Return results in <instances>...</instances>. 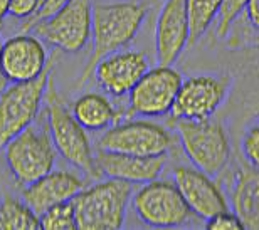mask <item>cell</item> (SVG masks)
Listing matches in <instances>:
<instances>
[{
  "label": "cell",
  "instance_id": "6da1fadb",
  "mask_svg": "<svg viewBox=\"0 0 259 230\" xmlns=\"http://www.w3.org/2000/svg\"><path fill=\"white\" fill-rule=\"evenodd\" d=\"M147 5L140 2H115L96 4L91 9V40L93 51L90 54L77 84L88 81L93 69L108 54L123 49L135 39L147 17Z\"/></svg>",
  "mask_w": 259,
  "mask_h": 230
},
{
  "label": "cell",
  "instance_id": "7a4b0ae2",
  "mask_svg": "<svg viewBox=\"0 0 259 230\" xmlns=\"http://www.w3.org/2000/svg\"><path fill=\"white\" fill-rule=\"evenodd\" d=\"M132 183L116 178L82 188L71 198L77 230H118L125 223Z\"/></svg>",
  "mask_w": 259,
  "mask_h": 230
},
{
  "label": "cell",
  "instance_id": "3957f363",
  "mask_svg": "<svg viewBox=\"0 0 259 230\" xmlns=\"http://www.w3.org/2000/svg\"><path fill=\"white\" fill-rule=\"evenodd\" d=\"M46 118H48L49 134L56 148V153L61 155L69 165L79 168L84 173L95 176V153L93 145L88 138L86 129L76 121L71 109L66 106L53 81V72L46 86Z\"/></svg>",
  "mask_w": 259,
  "mask_h": 230
},
{
  "label": "cell",
  "instance_id": "277c9868",
  "mask_svg": "<svg viewBox=\"0 0 259 230\" xmlns=\"http://www.w3.org/2000/svg\"><path fill=\"white\" fill-rule=\"evenodd\" d=\"M5 161L19 187L32 183L54 168L56 148L49 134L48 118L44 123H32L4 146Z\"/></svg>",
  "mask_w": 259,
  "mask_h": 230
},
{
  "label": "cell",
  "instance_id": "5b68a950",
  "mask_svg": "<svg viewBox=\"0 0 259 230\" xmlns=\"http://www.w3.org/2000/svg\"><path fill=\"white\" fill-rule=\"evenodd\" d=\"M170 126L175 128L187 158L194 168L205 175L215 176L229 163L231 145L222 123L215 119H177Z\"/></svg>",
  "mask_w": 259,
  "mask_h": 230
},
{
  "label": "cell",
  "instance_id": "8992f818",
  "mask_svg": "<svg viewBox=\"0 0 259 230\" xmlns=\"http://www.w3.org/2000/svg\"><path fill=\"white\" fill-rule=\"evenodd\" d=\"M51 72L53 64H48L34 79L10 82L0 91V150L37 119Z\"/></svg>",
  "mask_w": 259,
  "mask_h": 230
},
{
  "label": "cell",
  "instance_id": "52a82bcc",
  "mask_svg": "<svg viewBox=\"0 0 259 230\" xmlns=\"http://www.w3.org/2000/svg\"><path fill=\"white\" fill-rule=\"evenodd\" d=\"M91 0H69L53 15L32 24L35 37L63 52L82 51L91 40Z\"/></svg>",
  "mask_w": 259,
  "mask_h": 230
},
{
  "label": "cell",
  "instance_id": "ba28073f",
  "mask_svg": "<svg viewBox=\"0 0 259 230\" xmlns=\"http://www.w3.org/2000/svg\"><path fill=\"white\" fill-rule=\"evenodd\" d=\"M133 208L140 220L157 228L182 227L192 215L174 181L163 180L143 183L133 195Z\"/></svg>",
  "mask_w": 259,
  "mask_h": 230
},
{
  "label": "cell",
  "instance_id": "9c48e42d",
  "mask_svg": "<svg viewBox=\"0 0 259 230\" xmlns=\"http://www.w3.org/2000/svg\"><path fill=\"white\" fill-rule=\"evenodd\" d=\"M229 89V79L226 76L200 74L182 81L175 101L170 109L168 124L177 119H209L224 103Z\"/></svg>",
  "mask_w": 259,
  "mask_h": 230
},
{
  "label": "cell",
  "instance_id": "30bf717a",
  "mask_svg": "<svg viewBox=\"0 0 259 230\" xmlns=\"http://www.w3.org/2000/svg\"><path fill=\"white\" fill-rule=\"evenodd\" d=\"M182 76L172 66H157L140 77L130 91L128 114L143 118H157L168 114L182 84Z\"/></svg>",
  "mask_w": 259,
  "mask_h": 230
},
{
  "label": "cell",
  "instance_id": "8fae6325",
  "mask_svg": "<svg viewBox=\"0 0 259 230\" xmlns=\"http://www.w3.org/2000/svg\"><path fill=\"white\" fill-rule=\"evenodd\" d=\"M172 146L168 129L150 121H125L106 128L100 138L98 148L115 153L157 156L167 155Z\"/></svg>",
  "mask_w": 259,
  "mask_h": 230
},
{
  "label": "cell",
  "instance_id": "7c38bea8",
  "mask_svg": "<svg viewBox=\"0 0 259 230\" xmlns=\"http://www.w3.org/2000/svg\"><path fill=\"white\" fill-rule=\"evenodd\" d=\"M48 51L35 35L20 32L2 44L0 69L7 82L34 79L48 67Z\"/></svg>",
  "mask_w": 259,
  "mask_h": 230
},
{
  "label": "cell",
  "instance_id": "4fadbf2b",
  "mask_svg": "<svg viewBox=\"0 0 259 230\" xmlns=\"http://www.w3.org/2000/svg\"><path fill=\"white\" fill-rule=\"evenodd\" d=\"M148 67V57L142 51H116L98 61L93 72L103 91L121 98L132 91Z\"/></svg>",
  "mask_w": 259,
  "mask_h": 230
},
{
  "label": "cell",
  "instance_id": "5bb4252c",
  "mask_svg": "<svg viewBox=\"0 0 259 230\" xmlns=\"http://www.w3.org/2000/svg\"><path fill=\"white\" fill-rule=\"evenodd\" d=\"M189 47V20L185 0H167L157 19L155 49L158 66H174Z\"/></svg>",
  "mask_w": 259,
  "mask_h": 230
},
{
  "label": "cell",
  "instance_id": "9a60e30c",
  "mask_svg": "<svg viewBox=\"0 0 259 230\" xmlns=\"http://www.w3.org/2000/svg\"><path fill=\"white\" fill-rule=\"evenodd\" d=\"M174 183L190 212L197 217L207 220L215 213L229 210L226 197L204 171L189 166H177L174 171Z\"/></svg>",
  "mask_w": 259,
  "mask_h": 230
},
{
  "label": "cell",
  "instance_id": "2e32d148",
  "mask_svg": "<svg viewBox=\"0 0 259 230\" xmlns=\"http://www.w3.org/2000/svg\"><path fill=\"white\" fill-rule=\"evenodd\" d=\"M167 155L138 156L100 150L95 155V173L106 178H116L128 183H147L162 173Z\"/></svg>",
  "mask_w": 259,
  "mask_h": 230
},
{
  "label": "cell",
  "instance_id": "e0dca14e",
  "mask_svg": "<svg viewBox=\"0 0 259 230\" xmlns=\"http://www.w3.org/2000/svg\"><path fill=\"white\" fill-rule=\"evenodd\" d=\"M82 188L84 181L77 175L66 170H51L32 183L22 187L20 197L25 205L39 217L48 208L69 202Z\"/></svg>",
  "mask_w": 259,
  "mask_h": 230
},
{
  "label": "cell",
  "instance_id": "ac0fdd59",
  "mask_svg": "<svg viewBox=\"0 0 259 230\" xmlns=\"http://www.w3.org/2000/svg\"><path fill=\"white\" fill-rule=\"evenodd\" d=\"M232 210L244 230L259 228V176L256 166H242L232 190Z\"/></svg>",
  "mask_w": 259,
  "mask_h": 230
},
{
  "label": "cell",
  "instance_id": "d6986e66",
  "mask_svg": "<svg viewBox=\"0 0 259 230\" xmlns=\"http://www.w3.org/2000/svg\"><path fill=\"white\" fill-rule=\"evenodd\" d=\"M71 113L86 131H105L121 118L110 99L98 93H88L77 98Z\"/></svg>",
  "mask_w": 259,
  "mask_h": 230
},
{
  "label": "cell",
  "instance_id": "ffe728a7",
  "mask_svg": "<svg viewBox=\"0 0 259 230\" xmlns=\"http://www.w3.org/2000/svg\"><path fill=\"white\" fill-rule=\"evenodd\" d=\"M222 0H185L189 20V45L202 39L219 14Z\"/></svg>",
  "mask_w": 259,
  "mask_h": 230
},
{
  "label": "cell",
  "instance_id": "44dd1931",
  "mask_svg": "<svg viewBox=\"0 0 259 230\" xmlns=\"http://www.w3.org/2000/svg\"><path fill=\"white\" fill-rule=\"evenodd\" d=\"M39 217L22 200L5 195L0 200V230H39Z\"/></svg>",
  "mask_w": 259,
  "mask_h": 230
},
{
  "label": "cell",
  "instance_id": "7402d4cb",
  "mask_svg": "<svg viewBox=\"0 0 259 230\" xmlns=\"http://www.w3.org/2000/svg\"><path fill=\"white\" fill-rule=\"evenodd\" d=\"M39 223L42 230H76L74 212L71 200L48 208L39 215Z\"/></svg>",
  "mask_w": 259,
  "mask_h": 230
},
{
  "label": "cell",
  "instance_id": "603a6c76",
  "mask_svg": "<svg viewBox=\"0 0 259 230\" xmlns=\"http://www.w3.org/2000/svg\"><path fill=\"white\" fill-rule=\"evenodd\" d=\"M247 0H222L219 14H217V35L219 37H226L229 34L232 24L236 22L241 12L244 10Z\"/></svg>",
  "mask_w": 259,
  "mask_h": 230
},
{
  "label": "cell",
  "instance_id": "cb8c5ba5",
  "mask_svg": "<svg viewBox=\"0 0 259 230\" xmlns=\"http://www.w3.org/2000/svg\"><path fill=\"white\" fill-rule=\"evenodd\" d=\"M207 230H244L241 220L237 218L234 212H219L210 218H207L205 223Z\"/></svg>",
  "mask_w": 259,
  "mask_h": 230
},
{
  "label": "cell",
  "instance_id": "d4e9b609",
  "mask_svg": "<svg viewBox=\"0 0 259 230\" xmlns=\"http://www.w3.org/2000/svg\"><path fill=\"white\" fill-rule=\"evenodd\" d=\"M242 151L244 156L249 161V165L256 166L259 165V128L257 124L247 129L244 140H242Z\"/></svg>",
  "mask_w": 259,
  "mask_h": 230
},
{
  "label": "cell",
  "instance_id": "484cf974",
  "mask_svg": "<svg viewBox=\"0 0 259 230\" xmlns=\"http://www.w3.org/2000/svg\"><path fill=\"white\" fill-rule=\"evenodd\" d=\"M67 2H69V0H44V2L40 4V7H39L37 12H35L32 17H29L22 24V29H20V32H27L30 25L35 24V22H39V20H42L46 17H49V15H53L56 10H59Z\"/></svg>",
  "mask_w": 259,
  "mask_h": 230
},
{
  "label": "cell",
  "instance_id": "4316f807",
  "mask_svg": "<svg viewBox=\"0 0 259 230\" xmlns=\"http://www.w3.org/2000/svg\"><path fill=\"white\" fill-rule=\"evenodd\" d=\"M40 0H9V14L15 19L27 20L37 12Z\"/></svg>",
  "mask_w": 259,
  "mask_h": 230
},
{
  "label": "cell",
  "instance_id": "83f0119b",
  "mask_svg": "<svg viewBox=\"0 0 259 230\" xmlns=\"http://www.w3.org/2000/svg\"><path fill=\"white\" fill-rule=\"evenodd\" d=\"M244 10L247 12V19H249L251 25L257 30V27H259V0H247Z\"/></svg>",
  "mask_w": 259,
  "mask_h": 230
},
{
  "label": "cell",
  "instance_id": "f1b7e54d",
  "mask_svg": "<svg viewBox=\"0 0 259 230\" xmlns=\"http://www.w3.org/2000/svg\"><path fill=\"white\" fill-rule=\"evenodd\" d=\"M9 15V0H0V24Z\"/></svg>",
  "mask_w": 259,
  "mask_h": 230
},
{
  "label": "cell",
  "instance_id": "f546056e",
  "mask_svg": "<svg viewBox=\"0 0 259 230\" xmlns=\"http://www.w3.org/2000/svg\"><path fill=\"white\" fill-rule=\"evenodd\" d=\"M2 44H4V42H2V39H0V52H2ZM7 84H9V82L5 81V77H4V74H2V69H0V91H2Z\"/></svg>",
  "mask_w": 259,
  "mask_h": 230
},
{
  "label": "cell",
  "instance_id": "4dcf8cb0",
  "mask_svg": "<svg viewBox=\"0 0 259 230\" xmlns=\"http://www.w3.org/2000/svg\"><path fill=\"white\" fill-rule=\"evenodd\" d=\"M42 2H44V0H40V4H42Z\"/></svg>",
  "mask_w": 259,
  "mask_h": 230
}]
</instances>
